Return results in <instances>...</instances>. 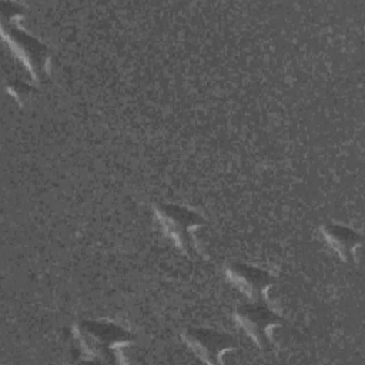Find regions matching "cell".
Here are the masks:
<instances>
[{
	"mask_svg": "<svg viewBox=\"0 0 365 365\" xmlns=\"http://www.w3.org/2000/svg\"><path fill=\"white\" fill-rule=\"evenodd\" d=\"M158 220L163 222L164 230L185 250L192 245L191 231L202 224V218L194 211L178 207V205H164L158 210Z\"/></svg>",
	"mask_w": 365,
	"mask_h": 365,
	"instance_id": "cell-2",
	"label": "cell"
},
{
	"mask_svg": "<svg viewBox=\"0 0 365 365\" xmlns=\"http://www.w3.org/2000/svg\"><path fill=\"white\" fill-rule=\"evenodd\" d=\"M78 334L84 341L83 344H86L90 351L101 355H111L115 345H123L130 341L127 331L107 322H81L78 325Z\"/></svg>",
	"mask_w": 365,
	"mask_h": 365,
	"instance_id": "cell-1",
	"label": "cell"
},
{
	"mask_svg": "<svg viewBox=\"0 0 365 365\" xmlns=\"http://www.w3.org/2000/svg\"><path fill=\"white\" fill-rule=\"evenodd\" d=\"M184 336L198 355L208 362H218L224 351L237 346L232 336L211 329H190Z\"/></svg>",
	"mask_w": 365,
	"mask_h": 365,
	"instance_id": "cell-4",
	"label": "cell"
},
{
	"mask_svg": "<svg viewBox=\"0 0 365 365\" xmlns=\"http://www.w3.org/2000/svg\"><path fill=\"white\" fill-rule=\"evenodd\" d=\"M322 232L328 242L344 257L352 255V250L359 244V235L352 230L341 225H328L322 228Z\"/></svg>",
	"mask_w": 365,
	"mask_h": 365,
	"instance_id": "cell-6",
	"label": "cell"
},
{
	"mask_svg": "<svg viewBox=\"0 0 365 365\" xmlns=\"http://www.w3.org/2000/svg\"><path fill=\"white\" fill-rule=\"evenodd\" d=\"M237 321L252 338L258 341V344L262 345L268 344V329L272 325L279 324L281 318L269 308L255 304L238 308Z\"/></svg>",
	"mask_w": 365,
	"mask_h": 365,
	"instance_id": "cell-3",
	"label": "cell"
},
{
	"mask_svg": "<svg viewBox=\"0 0 365 365\" xmlns=\"http://www.w3.org/2000/svg\"><path fill=\"white\" fill-rule=\"evenodd\" d=\"M227 275L238 288L255 298L265 295V291L274 281L268 272L242 264L231 265L227 269Z\"/></svg>",
	"mask_w": 365,
	"mask_h": 365,
	"instance_id": "cell-5",
	"label": "cell"
}]
</instances>
